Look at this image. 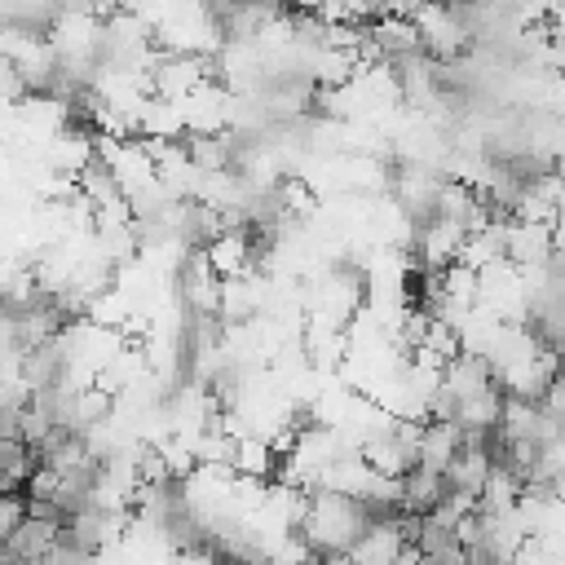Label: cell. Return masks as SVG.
Returning a JSON list of instances; mask_svg holds the SVG:
<instances>
[{
  "label": "cell",
  "instance_id": "cell-1",
  "mask_svg": "<svg viewBox=\"0 0 565 565\" xmlns=\"http://www.w3.org/2000/svg\"><path fill=\"white\" fill-rule=\"evenodd\" d=\"M53 539H57V525L22 516V525L0 543V556H4V561H31V565H40V561L49 556Z\"/></svg>",
  "mask_w": 565,
  "mask_h": 565
},
{
  "label": "cell",
  "instance_id": "cell-2",
  "mask_svg": "<svg viewBox=\"0 0 565 565\" xmlns=\"http://www.w3.org/2000/svg\"><path fill=\"white\" fill-rule=\"evenodd\" d=\"M402 552H406V543L397 539V530L393 525H380V530H366L358 539V547L349 552V561L353 565H397Z\"/></svg>",
  "mask_w": 565,
  "mask_h": 565
},
{
  "label": "cell",
  "instance_id": "cell-3",
  "mask_svg": "<svg viewBox=\"0 0 565 565\" xmlns=\"http://www.w3.org/2000/svg\"><path fill=\"white\" fill-rule=\"evenodd\" d=\"M22 516H26V503H22V494H0V543L22 525Z\"/></svg>",
  "mask_w": 565,
  "mask_h": 565
}]
</instances>
